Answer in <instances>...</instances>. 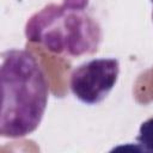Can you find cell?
Listing matches in <instances>:
<instances>
[{
  "instance_id": "obj_4",
  "label": "cell",
  "mask_w": 153,
  "mask_h": 153,
  "mask_svg": "<svg viewBox=\"0 0 153 153\" xmlns=\"http://www.w3.org/2000/svg\"><path fill=\"white\" fill-rule=\"evenodd\" d=\"M136 147L140 151L153 152V117L141 123L136 136Z\"/></svg>"
},
{
  "instance_id": "obj_3",
  "label": "cell",
  "mask_w": 153,
  "mask_h": 153,
  "mask_svg": "<svg viewBox=\"0 0 153 153\" xmlns=\"http://www.w3.org/2000/svg\"><path fill=\"white\" fill-rule=\"evenodd\" d=\"M120 62L114 57L93 59L73 69L69 87L81 103L93 105L103 102L117 82Z\"/></svg>"
},
{
  "instance_id": "obj_2",
  "label": "cell",
  "mask_w": 153,
  "mask_h": 153,
  "mask_svg": "<svg viewBox=\"0 0 153 153\" xmlns=\"http://www.w3.org/2000/svg\"><path fill=\"white\" fill-rule=\"evenodd\" d=\"M90 0H62L32 14L25 24L29 42L67 57L90 55L98 50L102 29L88 12Z\"/></svg>"
},
{
  "instance_id": "obj_1",
  "label": "cell",
  "mask_w": 153,
  "mask_h": 153,
  "mask_svg": "<svg viewBox=\"0 0 153 153\" xmlns=\"http://www.w3.org/2000/svg\"><path fill=\"white\" fill-rule=\"evenodd\" d=\"M0 78V135L24 137L42 122L49 98V81L37 59L23 49L1 54Z\"/></svg>"
},
{
  "instance_id": "obj_5",
  "label": "cell",
  "mask_w": 153,
  "mask_h": 153,
  "mask_svg": "<svg viewBox=\"0 0 153 153\" xmlns=\"http://www.w3.org/2000/svg\"><path fill=\"white\" fill-rule=\"evenodd\" d=\"M151 2L153 4V0H151ZM152 18H153V12H152Z\"/></svg>"
}]
</instances>
